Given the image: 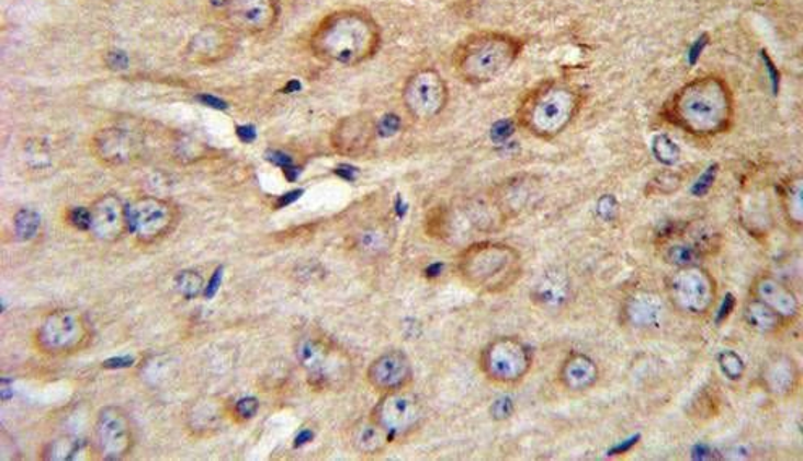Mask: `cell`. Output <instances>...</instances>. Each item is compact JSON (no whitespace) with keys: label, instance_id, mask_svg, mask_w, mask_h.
Returning <instances> with one entry per match:
<instances>
[{"label":"cell","instance_id":"obj_7","mask_svg":"<svg viewBox=\"0 0 803 461\" xmlns=\"http://www.w3.org/2000/svg\"><path fill=\"white\" fill-rule=\"evenodd\" d=\"M533 368V354L517 337H498L479 355V369L491 384L516 388L525 381Z\"/></svg>","mask_w":803,"mask_h":461},{"label":"cell","instance_id":"obj_30","mask_svg":"<svg viewBox=\"0 0 803 461\" xmlns=\"http://www.w3.org/2000/svg\"><path fill=\"white\" fill-rule=\"evenodd\" d=\"M13 226H15L16 239L22 240V242H30L39 232V214L32 211V209H20L13 217Z\"/></svg>","mask_w":803,"mask_h":461},{"label":"cell","instance_id":"obj_21","mask_svg":"<svg viewBox=\"0 0 803 461\" xmlns=\"http://www.w3.org/2000/svg\"><path fill=\"white\" fill-rule=\"evenodd\" d=\"M666 316L661 295L653 290H635L622 303V321L638 332L656 331Z\"/></svg>","mask_w":803,"mask_h":461},{"label":"cell","instance_id":"obj_40","mask_svg":"<svg viewBox=\"0 0 803 461\" xmlns=\"http://www.w3.org/2000/svg\"><path fill=\"white\" fill-rule=\"evenodd\" d=\"M615 211H618V205H615V199L612 196H604L598 203V214H600L602 219H612V214Z\"/></svg>","mask_w":803,"mask_h":461},{"label":"cell","instance_id":"obj_6","mask_svg":"<svg viewBox=\"0 0 803 461\" xmlns=\"http://www.w3.org/2000/svg\"><path fill=\"white\" fill-rule=\"evenodd\" d=\"M666 295L670 307L683 316L704 318L716 303V279L702 264L676 267L666 279Z\"/></svg>","mask_w":803,"mask_h":461},{"label":"cell","instance_id":"obj_38","mask_svg":"<svg viewBox=\"0 0 803 461\" xmlns=\"http://www.w3.org/2000/svg\"><path fill=\"white\" fill-rule=\"evenodd\" d=\"M513 413V403L512 400L507 399V396H502V399L496 400L495 403H493L491 406V416L495 419H498V422H501V419L509 418L510 415Z\"/></svg>","mask_w":803,"mask_h":461},{"label":"cell","instance_id":"obj_5","mask_svg":"<svg viewBox=\"0 0 803 461\" xmlns=\"http://www.w3.org/2000/svg\"><path fill=\"white\" fill-rule=\"evenodd\" d=\"M457 273L482 293H502L520 279L522 254L504 243H475L459 254Z\"/></svg>","mask_w":803,"mask_h":461},{"label":"cell","instance_id":"obj_31","mask_svg":"<svg viewBox=\"0 0 803 461\" xmlns=\"http://www.w3.org/2000/svg\"><path fill=\"white\" fill-rule=\"evenodd\" d=\"M176 288L183 298L186 300H193L199 298L204 291V280L195 270H182L177 274Z\"/></svg>","mask_w":803,"mask_h":461},{"label":"cell","instance_id":"obj_29","mask_svg":"<svg viewBox=\"0 0 803 461\" xmlns=\"http://www.w3.org/2000/svg\"><path fill=\"white\" fill-rule=\"evenodd\" d=\"M84 442L77 437H60L44 449L46 460H77L83 452Z\"/></svg>","mask_w":803,"mask_h":461},{"label":"cell","instance_id":"obj_44","mask_svg":"<svg viewBox=\"0 0 803 461\" xmlns=\"http://www.w3.org/2000/svg\"><path fill=\"white\" fill-rule=\"evenodd\" d=\"M312 439H313L312 430H303V433L298 434L297 439H295V447L305 446V443H308L309 440H312Z\"/></svg>","mask_w":803,"mask_h":461},{"label":"cell","instance_id":"obj_36","mask_svg":"<svg viewBox=\"0 0 803 461\" xmlns=\"http://www.w3.org/2000/svg\"><path fill=\"white\" fill-rule=\"evenodd\" d=\"M386 245V235L381 230H366L360 233L359 246L363 251H380Z\"/></svg>","mask_w":803,"mask_h":461},{"label":"cell","instance_id":"obj_24","mask_svg":"<svg viewBox=\"0 0 803 461\" xmlns=\"http://www.w3.org/2000/svg\"><path fill=\"white\" fill-rule=\"evenodd\" d=\"M600 366L590 355L574 351L559 368V382L566 391L585 392L600 381Z\"/></svg>","mask_w":803,"mask_h":461},{"label":"cell","instance_id":"obj_35","mask_svg":"<svg viewBox=\"0 0 803 461\" xmlns=\"http://www.w3.org/2000/svg\"><path fill=\"white\" fill-rule=\"evenodd\" d=\"M67 223L75 230L81 232H90L91 230V211L87 208H71L67 212Z\"/></svg>","mask_w":803,"mask_h":461},{"label":"cell","instance_id":"obj_2","mask_svg":"<svg viewBox=\"0 0 803 461\" xmlns=\"http://www.w3.org/2000/svg\"><path fill=\"white\" fill-rule=\"evenodd\" d=\"M381 44L383 30L363 9H340L323 16L308 37L309 53L331 66L369 62L380 53Z\"/></svg>","mask_w":803,"mask_h":461},{"label":"cell","instance_id":"obj_32","mask_svg":"<svg viewBox=\"0 0 803 461\" xmlns=\"http://www.w3.org/2000/svg\"><path fill=\"white\" fill-rule=\"evenodd\" d=\"M652 149L653 154H655V158L658 159L661 164L674 165L677 161H679V146L670 140L668 135H658V137L653 140Z\"/></svg>","mask_w":803,"mask_h":461},{"label":"cell","instance_id":"obj_33","mask_svg":"<svg viewBox=\"0 0 803 461\" xmlns=\"http://www.w3.org/2000/svg\"><path fill=\"white\" fill-rule=\"evenodd\" d=\"M717 365H720L721 371L731 381H738L742 379L745 372V362L742 356L736 354L734 350L721 351L717 356Z\"/></svg>","mask_w":803,"mask_h":461},{"label":"cell","instance_id":"obj_11","mask_svg":"<svg viewBox=\"0 0 803 461\" xmlns=\"http://www.w3.org/2000/svg\"><path fill=\"white\" fill-rule=\"evenodd\" d=\"M179 211L166 199L146 196L127 206V232L143 245H151L172 232Z\"/></svg>","mask_w":803,"mask_h":461},{"label":"cell","instance_id":"obj_10","mask_svg":"<svg viewBox=\"0 0 803 461\" xmlns=\"http://www.w3.org/2000/svg\"><path fill=\"white\" fill-rule=\"evenodd\" d=\"M716 249H720V242L713 230L692 226L674 227L669 232L663 233L659 243L663 261L674 269L702 264L704 257L713 254Z\"/></svg>","mask_w":803,"mask_h":461},{"label":"cell","instance_id":"obj_39","mask_svg":"<svg viewBox=\"0 0 803 461\" xmlns=\"http://www.w3.org/2000/svg\"><path fill=\"white\" fill-rule=\"evenodd\" d=\"M220 283H223V267H217L216 270H214L213 277H211L210 283H207L206 288H204L203 295L207 298V300H211V298L214 297V295L217 293V290H219Z\"/></svg>","mask_w":803,"mask_h":461},{"label":"cell","instance_id":"obj_8","mask_svg":"<svg viewBox=\"0 0 803 461\" xmlns=\"http://www.w3.org/2000/svg\"><path fill=\"white\" fill-rule=\"evenodd\" d=\"M451 93L445 78L431 67L408 74L402 88L405 111L417 122H431L448 107Z\"/></svg>","mask_w":803,"mask_h":461},{"label":"cell","instance_id":"obj_25","mask_svg":"<svg viewBox=\"0 0 803 461\" xmlns=\"http://www.w3.org/2000/svg\"><path fill=\"white\" fill-rule=\"evenodd\" d=\"M572 287L569 277L559 270L544 273L530 291V298L544 311H559L569 303Z\"/></svg>","mask_w":803,"mask_h":461},{"label":"cell","instance_id":"obj_28","mask_svg":"<svg viewBox=\"0 0 803 461\" xmlns=\"http://www.w3.org/2000/svg\"><path fill=\"white\" fill-rule=\"evenodd\" d=\"M781 206L785 222L794 232H802L803 227V178L792 175L781 188Z\"/></svg>","mask_w":803,"mask_h":461},{"label":"cell","instance_id":"obj_41","mask_svg":"<svg viewBox=\"0 0 803 461\" xmlns=\"http://www.w3.org/2000/svg\"><path fill=\"white\" fill-rule=\"evenodd\" d=\"M135 359L132 356H118V358H111L108 361L102 362V368L105 369H121L131 368L134 365Z\"/></svg>","mask_w":803,"mask_h":461},{"label":"cell","instance_id":"obj_12","mask_svg":"<svg viewBox=\"0 0 803 461\" xmlns=\"http://www.w3.org/2000/svg\"><path fill=\"white\" fill-rule=\"evenodd\" d=\"M371 419L377 423L391 439L414 433L423 419V406L414 392L408 389L386 392L371 413Z\"/></svg>","mask_w":803,"mask_h":461},{"label":"cell","instance_id":"obj_1","mask_svg":"<svg viewBox=\"0 0 803 461\" xmlns=\"http://www.w3.org/2000/svg\"><path fill=\"white\" fill-rule=\"evenodd\" d=\"M734 94L724 78L703 74L683 84L665 107L666 120L693 138L720 137L734 124Z\"/></svg>","mask_w":803,"mask_h":461},{"label":"cell","instance_id":"obj_43","mask_svg":"<svg viewBox=\"0 0 803 461\" xmlns=\"http://www.w3.org/2000/svg\"><path fill=\"white\" fill-rule=\"evenodd\" d=\"M269 161L274 162L275 165H279V168H289L291 165V158H287V155L282 154V152H272L271 155H269Z\"/></svg>","mask_w":803,"mask_h":461},{"label":"cell","instance_id":"obj_27","mask_svg":"<svg viewBox=\"0 0 803 461\" xmlns=\"http://www.w3.org/2000/svg\"><path fill=\"white\" fill-rule=\"evenodd\" d=\"M389 440V434L371 418L369 422L353 426L352 434H350V442L355 447L357 452L363 453V456H377V453L384 452Z\"/></svg>","mask_w":803,"mask_h":461},{"label":"cell","instance_id":"obj_23","mask_svg":"<svg viewBox=\"0 0 803 461\" xmlns=\"http://www.w3.org/2000/svg\"><path fill=\"white\" fill-rule=\"evenodd\" d=\"M761 384L776 399H788L798 392L801 384V369L789 355H774L761 366Z\"/></svg>","mask_w":803,"mask_h":461},{"label":"cell","instance_id":"obj_45","mask_svg":"<svg viewBox=\"0 0 803 461\" xmlns=\"http://www.w3.org/2000/svg\"><path fill=\"white\" fill-rule=\"evenodd\" d=\"M238 137L244 141H251L255 138L253 128H238Z\"/></svg>","mask_w":803,"mask_h":461},{"label":"cell","instance_id":"obj_37","mask_svg":"<svg viewBox=\"0 0 803 461\" xmlns=\"http://www.w3.org/2000/svg\"><path fill=\"white\" fill-rule=\"evenodd\" d=\"M400 130V118L397 115H384L381 120H377V135L380 137H391V135L397 134Z\"/></svg>","mask_w":803,"mask_h":461},{"label":"cell","instance_id":"obj_3","mask_svg":"<svg viewBox=\"0 0 803 461\" xmlns=\"http://www.w3.org/2000/svg\"><path fill=\"white\" fill-rule=\"evenodd\" d=\"M584 106L580 90L569 81H541L533 87L516 112L517 125L538 140L551 141L574 124Z\"/></svg>","mask_w":803,"mask_h":461},{"label":"cell","instance_id":"obj_34","mask_svg":"<svg viewBox=\"0 0 803 461\" xmlns=\"http://www.w3.org/2000/svg\"><path fill=\"white\" fill-rule=\"evenodd\" d=\"M258 410H260V402L255 396H245L234 403L230 415L237 423H247L257 416Z\"/></svg>","mask_w":803,"mask_h":461},{"label":"cell","instance_id":"obj_13","mask_svg":"<svg viewBox=\"0 0 803 461\" xmlns=\"http://www.w3.org/2000/svg\"><path fill=\"white\" fill-rule=\"evenodd\" d=\"M226 25L238 36L267 35L281 19L279 0H226L223 5Z\"/></svg>","mask_w":803,"mask_h":461},{"label":"cell","instance_id":"obj_9","mask_svg":"<svg viewBox=\"0 0 803 461\" xmlns=\"http://www.w3.org/2000/svg\"><path fill=\"white\" fill-rule=\"evenodd\" d=\"M90 338V327L77 310H56L44 316L34 334L41 354L64 356L81 350Z\"/></svg>","mask_w":803,"mask_h":461},{"label":"cell","instance_id":"obj_17","mask_svg":"<svg viewBox=\"0 0 803 461\" xmlns=\"http://www.w3.org/2000/svg\"><path fill=\"white\" fill-rule=\"evenodd\" d=\"M90 148L102 165L122 168L139 158L143 138L131 128L105 127L93 135Z\"/></svg>","mask_w":803,"mask_h":461},{"label":"cell","instance_id":"obj_22","mask_svg":"<svg viewBox=\"0 0 803 461\" xmlns=\"http://www.w3.org/2000/svg\"><path fill=\"white\" fill-rule=\"evenodd\" d=\"M91 232L102 242H115L127 232V206L115 195H102L91 205Z\"/></svg>","mask_w":803,"mask_h":461},{"label":"cell","instance_id":"obj_19","mask_svg":"<svg viewBox=\"0 0 803 461\" xmlns=\"http://www.w3.org/2000/svg\"><path fill=\"white\" fill-rule=\"evenodd\" d=\"M414 365L400 350H389L377 356L366 371V381L374 391L386 393L402 391L414 384Z\"/></svg>","mask_w":803,"mask_h":461},{"label":"cell","instance_id":"obj_20","mask_svg":"<svg viewBox=\"0 0 803 461\" xmlns=\"http://www.w3.org/2000/svg\"><path fill=\"white\" fill-rule=\"evenodd\" d=\"M750 297L771 308L788 325L794 324L801 314V301L795 291L772 274L764 273L755 277Z\"/></svg>","mask_w":803,"mask_h":461},{"label":"cell","instance_id":"obj_4","mask_svg":"<svg viewBox=\"0 0 803 461\" xmlns=\"http://www.w3.org/2000/svg\"><path fill=\"white\" fill-rule=\"evenodd\" d=\"M522 50L520 37L502 32H476L455 46L452 67L464 83L482 87L506 73Z\"/></svg>","mask_w":803,"mask_h":461},{"label":"cell","instance_id":"obj_16","mask_svg":"<svg viewBox=\"0 0 803 461\" xmlns=\"http://www.w3.org/2000/svg\"><path fill=\"white\" fill-rule=\"evenodd\" d=\"M295 354L313 388L331 389L336 384V369H342L343 362L326 338L302 337Z\"/></svg>","mask_w":803,"mask_h":461},{"label":"cell","instance_id":"obj_26","mask_svg":"<svg viewBox=\"0 0 803 461\" xmlns=\"http://www.w3.org/2000/svg\"><path fill=\"white\" fill-rule=\"evenodd\" d=\"M744 321L748 329L760 335L781 334L788 327V324L771 308L751 297L744 304Z\"/></svg>","mask_w":803,"mask_h":461},{"label":"cell","instance_id":"obj_15","mask_svg":"<svg viewBox=\"0 0 803 461\" xmlns=\"http://www.w3.org/2000/svg\"><path fill=\"white\" fill-rule=\"evenodd\" d=\"M237 47L238 35L229 25H206L186 43L183 59L193 66H217L233 57Z\"/></svg>","mask_w":803,"mask_h":461},{"label":"cell","instance_id":"obj_14","mask_svg":"<svg viewBox=\"0 0 803 461\" xmlns=\"http://www.w3.org/2000/svg\"><path fill=\"white\" fill-rule=\"evenodd\" d=\"M97 449L104 460H122L132 452L135 443L131 416L118 406H104L94 423Z\"/></svg>","mask_w":803,"mask_h":461},{"label":"cell","instance_id":"obj_42","mask_svg":"<svg viewBox=\"0 0 803 461\" xmlns=\"http://www.w3.org/2000/svg\"><path fill=\"white\" fill-rule=\"evenodd\" d=\"M303 192H292L287 193V195L281 196V198L275 201V208L281 209L285 208V206L292 205V203L297 201L298 198H301Z\"/></svg>","mask_w":803,"mask_h":461},{"label":"cell","instance_id":"obj_18","mask_svg":"<svg viewBox=\"0 0 803 461\" xmlns=\"http://www.w3.org/2000/svg\"><path fill=\"white\" fill-rule=\"evenodd\" d=\"M377 137V120L366 112H360L337 122L331 134V146L337 154L359 158L369 151Z\"/></svg>","mask_w":803,"mask_h":461}]
</instances>
